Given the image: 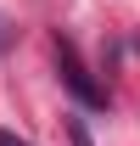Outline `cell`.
Segmentation results:
<instances>
[{
    "instance_id": "3957f363",
    "label": "cell",
    "mask_w": 140,
    "mask_h": 146,
    "mask_svg": "<svg viewBox=\"0 0 140 146\" xmlns=\"http://www.w3.org/2000/svg\"><path fill=\"white\" fill-rule=\"evenodd\" d=\"M0 146H28L22 135H11V129H0Z\"/></svg>"
},
{
    "instance_id": "7a4b0ae2",
    "label": "cell",
    "mask_w": 140,
    "mask_h": 146,
    "mask_svg": "<svg viewBox=\"0 0 140 146\" xmlns=\"http://www.w3.org/2000/svg\"><path fill=\"white\" fill-rule=\"evenodd\" d=\"M62 129H67V141H73V146H95V141H90V129H84V118H79V112H67V118H62Z\"/></svg>"
},
{
    "instance_id": "277c9868",
    "label": "cell",
    "mask_w": 140,
    "mask_h": 146,
    "mask_svg": "<svg viewBox=\"0 0 140 146\" xmlns=\"http://www.w3.org/2000/svg\"><path fill=\"white\" fill-rule=\"evenodd\" d=\"M6 39H11V34H6V23H0V45H6Z\"/></svg>"
},
{
    "instance_id": "6da1fadb",
    "label": "cell",
    "mask_w": 140,
    "mask_h": 146,
    "mask_svg": "<svg viewBox=\"0 0 140 146\" xmlns=\"http://www.w3.org/2000/svg\"><path fill=\"white\" fill-rule=\"evenodd\" d=\"M56 62H62V84H67V90L79 96L84 107H106V90L95 84V79H90V68L79 62V51H73L67 39H56Z\"/></svg>"
}]
</instances>
